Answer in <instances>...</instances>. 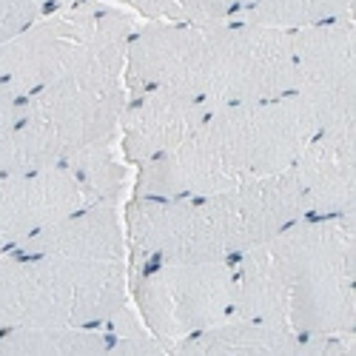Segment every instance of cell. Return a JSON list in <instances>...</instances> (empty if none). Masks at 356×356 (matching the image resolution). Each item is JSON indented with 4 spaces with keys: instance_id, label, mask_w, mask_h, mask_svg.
Masks as SVG:
<instances>
[{
    "instance_id": "cell-1",
    "label": "cell",
    "mask_w": 356,
    "mask_h": 356,
    "mask_svg": "<svg viewBox=\"0 0 356 356\" xmlns=\"http://www.w3.org/2000/svg\"><path fill=\"white\" fill-rule=\"evenodd\" d=\"M143 88H174L211 108L285 97L293 92L291 32L245 20L137 23L126 49V92Z\"/></svg>"
},
{
    "instance_id": "cell-2",
    "label": "cell",
    "mask_w": 356,
    "mask_h": 356,
    "mask_svg": "<svg viewBox=\"0 0 356 356\" xmlns=\"http://www.w3.org/2000/svg\"><path fill=\"white\" fill-rule=\"evenodd\" d=\"M134 15L106 6L86 43L46 86L20 100L0 174L63 165L83 148L117 137L126 106V49Z\"/></svg>"
},
{
    "instance_id": "cell-3",
    "label": "cell",
    "mask_w": 356,
    "mask_h": 356,
    "mask_svg": "<svg viewBox=\"0 0 356 356\" xmlns=\"http://www.w3.org/2000/svg\"><path fill=\"white\" fill-rule=\"evenodd\" d=\"M316 129L296 95L217 106L174 152L137 165L131 197H200L282 174Z\"/></svg>"
},
{
    "instance_id": "cell-4",
    "label": "cell",
    "mask_w": 356,
    "mask_h": 356,
    "mask_svg": "<svg viewBox=\"0 0 356 356\" xmlns=\"http://www.w3.org/2000/svg\"><path fill=\"white\" fill-rule=\"evenodd\" d=\"M300 217L305 200L291 168L217 194L129 197L123 202L129 268L236 259Z\"/></svg>"
},
{
    "instance_id": "cell-5",
    "label": "cell",
    "mask_w": 356,
    "mask_h": 356,
    "mask_svg": "<svg viewBox=\"0 0 356 356\" xmlns=\"http://www.w3.org/2000/svg\"><path fill=\"white\" fill-rule=\"evenodd\" d=\"M129 302V259L0 254V331L103 328Z\"/></svg>"
},
{
    "instance_id": "cell-6",
    "label": "cell",
    "mask_w": 356,
    "mask_h": 356,
    "mask_svg": "<svg viewBox=\"0 0 356 356\" xmlns=\"http://www.w3.org/2000/svg\"><path fill=\"white\" fill-rule=\"evenodd\" d=\"M300 337L356 334V211L300 217L268 240Z\"/></svg>"
},
{
    "instance_id": "cell-7",
    "label": "cell",
    "mask_w": 356,
    "mask_h": 356,
    "mask_svg": "<svg viewBox=\"0 0 356 356\" xmlns=\"http://www.w3.org/2000/svg\"><path fill=\"white\" fill-rule=\"evenodd\" d=\"M234 268L220 262H148L129 268V300L165 350L231 316Z\"/></svg>"
},
{
    "instance_id": "cell-8",
    "label": "cell",
    "mask_w": 356,
    "mask_h": 356,
    "mask_svg": "<svg viewBox=\"0 0 356 356\" xmlns=\"http://www.w3.org/2000/svg\"><path fill=\"white\" fill-rule=\"evenodd\" d=\"M293 92L319 126L356 120V26L353 17L291 32Z\"/></svg>"
},
{
    "instance_id": "cell-9",
    "label": "cell",
    "mask_w": 356,
    "mask_h": 356,
    "mask_svg": "<svg viewBox=\"0 0 356 356\" xmlns=\"http://www.w3.org/2000/svg\"><path fill=\"white\" fill-rule=\"evenodd\" d=\"M103 6L106 0H69L0 46V80L17 100L38 92L72 60L92 35Z\"/></svg>"
},
{
    "instance_id": "cell-10",
    "label": "cell",
    "mask_w": 356,
    "mask_h": 356,
    "mask_svg": "<svg viewBox=\"0 0 356 356\" xmlns=\"http://www.w3.org/2000/svg\"><path fill=\"white\" fill-rule=\"evenodd\" d=\"M86 194L66 165L0 174V254L83 209Z\"/></svg>"
},
{
    "instance_id": "cell-11",
    "label": "cell",
    "mask_w": 356,
    "mask_h": 356,
    "mask_svg": "<svg viewBox=\"0 0 356 356\" xmlns=\"http://www.w3.org/2000/svg\"><path fill=\"white\" fill-rule=\"evenodd\" d=\"M291 174L305 200V217L356 211V120L319 126L296 154Z\"/></svg>"
},
{
    "instance_id": "cell-12",
    "label": "cell",
    "mask_w": 356,
    "mask_h": 356,
    "mask_svg": "<svg viewBox=\"0 0 356 356\" xmlns=\"http://www.w3.org/2000/svg\"><path fill=\"white\" fill-rule=\"evenodd\" d=\"M211 111L191 95L174 92V88H143L129 92L120 129H117V145L129 165H143L174 152Z\"/></svg>"
},
{
    "instance_id": "cell-13",
    "label": "cell",
    "mask_w": 356,
    "mask_h": 356,
    "mask_svg": "<svg viewBox=\"0 0 356 356\" xmlns=\"http://www.w3.org/2000/svg\"><path fill=\"white\" fill-rule=\"evenodd\" d=\"M17 254H60L80 259H129L123 202H88L15 248Z\"/></svg>"
},
{
    "instance_id": "cell-14",
    "label": "cell",
    "mask_w": 356,
    "mask_h": 356,
    "mask_svg": "<svg viewBox=\"0 0 356 356\" xmlns=\"http://www.w3.org/2000/svg\"><path fill=\"white\" fill-rule=\"evenodd\" d=\"M300 334L288 325L259 322V319H236L228 316L214 328L194 334L174 345L171 353L188 356H296Z\"/></svg>"
},
{
    "instance_id": "cell-15",
    "label": "cell",
    "mask_w": 356,
    "mask_h": 356,
    "mask_svg": "<svg viewBox=\"0 0 356 356\" xmlns=\"http://www.w3.org/2000/svg\"><path fill=\"white\" fill-rule=\"evenodd\" d=\"M231 268H234L231 316L288 325V296H285L282 274L277 268V259L268 243L231 259Z\"/></svg>"
},
{
    "instance_id": "cell-16",
    "label": "cell",
    "mask_w": 356,
    "mask_h": 356,
    "mask_svg": "<svg viewBox=\"0 0 356 356\" xmlns=\"http://www.w3.org/2000/svg\"><path fill=\"white\" fill-rule=\"evenodd\" d=\"M106 328H6L0 331V356H106Z\"/></svg>"
},
{
    "instance_id": "cell-17",
    "label": "cell",
    "mask_w": 356,
    "mask_h": 356,
    "mask_svg": "<svg viewBox=\"0 0 356 356\" xmlns=\"http://www.w3.org/2000/svg\"><path fill=\"white\" fill-rule=\"evenodd\" d=\"M63 165L74 174L86 202H123L129 191V163L120 154L117 137L83 148Z\"/></svg>"
},
{
    "instance_id": "cell-18",
    "label": "cell",
    "mask_w": 356,
    "mask_h": 356,
    "mask_svg": "<svg viewBox=\"0 0 356 356\" xmlns=\"http://www.w3.org/2000/svg\"><path fill=\"white\" fill-rule=\"evenodd\" d=\"M342 17H353V0H254L236 15V20L282 29V32H296V29Z\"/></svg>"
},
{
    "instance_id": "cell-19",
    "label": "cell",
    "mask_w": 356,
    "mask_h": 356,
    "mask_svg": "<svg viewBox=\"0 0 356 356\" xmlns=\"http://www.w3.org/2000/svg\"><path fill=\"white\" fill-rule=\"evenodd\" d=\"M114 3L157 23L211 26L236 20L240 15V0H114Z\"/></svg>"
},
{
    "instance_id": "cell-20",
    "label": "cell",
    "mask_w": 356,
    "mask_h": 356,
    "mask_svg": "<svg viewBox=\"0 0 356 356\" xmlns=\"http://www.w3.org/2000/svg\"><path fill=\"white\" fill-rule=\"evenodd\" d=\"M51 6L46 0H0V46L20 35L26 26H32Z\"/></svg>"
},
{
    "instance_id": "cell-21",
    "label": "cell",
    "mask_w": 356,
    "mask_h": 356,
    "mask_svg": "<svg viewBox=\"0 0 356 356\" xmlns=\"http://www.w3.org/2000/svg\"><path fill=\"white\" fill-rule=\"evenodd\" d=\"M17 111H20V100L12 95V88L0 80V160L6 154V145L12 140L15 123H17Z\"/></svg>"
},
{
    "instance_id": "cell-22",
    "label": "cell",
    "mask_w": 356,
    "mask_h": 356,
    "mask_svg": "<svg viewBox=\"0 0 356 356\" xmlns=\"http://www.w3.org/2000/svg\"><path fill=\"white\" fill-rule=\"evenodd\" d=\"M46 3L54 9V6H63V3H69V0H46Z\"/></svg>"
},
{
    "instance_id": "cell-23",
    "label": "cell",
    "mask_w": 356,
    "mask_h": 356,
    "mask_svg": "<svg viewBox=\"0 0 356 356\" xmlns=\"http://www.w3.org/2000/svg\"><path fill=\"white\" fill-rule=\"evenodd\" d=\"M251 3H254V0H240V12H243L245 6H251Z\"/></svg>"
}]
</instances>
